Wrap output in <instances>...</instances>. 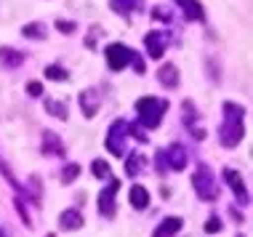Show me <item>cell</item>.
<instances>
[{
    "label": "cell",
    "instance_id": "cell-27",
    "mask_svg": "<svg viewBox=\"0 0 253 237\" xmlns=\"http://www.w3.org/2000/svg\"><path fill=\"white\" fill-rule=\"evenodd\" d=\"M152 19H160V22H170V11L163 8V5H157V8H152Z\"/></svg>",
    "mask_w": 253,
    "mask_h": 237
},
{
    "label": "cell",
    "instance_id": "cell-10",
    "mask_svg": "<svg viewBox=\"0 0 253 237\" xmlns=\"http://www.w3.org/2000/svg\"><path fill=\"white\" fill-rule=\"evenodd\" d=\"M176 5L184 11V16H187L189 22H205V11H203L200 0H176Z\"/></svg>",
    "mask_w": 253,
    "mask_h": 237
},
{
    "label": "cell",
    "instance_id": "cell-12",
    "mask_svg": "<svg viewBox=\"0 0 253 237\" xmlns=\"http://www.w3.org/2000/svg\"><path fill=\"white\" fill-rule=\"evenodd\" d=\"M83 224H85L83 216H80V211H75V208H72V211H64V213L59 216V227H61V229H67V232L83 229Z\"/></svg>",
    "mask_w": 253,
    "mask_h": 237
},
{
    "label": "cell",
    "instance_id": "cell-9",
    "mask_svg": "<svg viewBox=\"0 0 253 237\" xmlns=\"http://www.w3.org/2000/svg\"><path fill=\"white\" fill-rule=\"evenodd\" d=\"M163 155H166V162H168L166 168H170V171H184V165H187V150L181 144L168 147Z\"/></svg>",
    "mask_w": 253,
    "mask_h": 237
},
{
    "label": "cell",
    "instance_id": "cell-7",
    "mask_svg": "<svg viewBox=\"0 0 253 237\" xmlns=\"http://www.w3.org/2000/svg\"><path fill=\"white\" fill-rule=\"evenodd\" d=\"M224 181L229 184V189L235 192V198L243 202V205H248L251 198H248V189H245V181H243V176L235 171V168H224Z\"/></svg>",
    "mask_w": 253,
    "mask_h": 237
},
{
    "label": "cell",
    "instance_id": "cell-22",
    "mask_svg": "<svg viewBox=\"0 0 253 237\" xmlns=\"http://www.w3.org/2000/svg\"><path fill=\"white\" fill-rule=\"evenodd\" d=\"M141 162H144V158H141V155H131V158H128V162H126V173L128 176H136L141 171Z\"/></svg>",
    "mask_w": 253,
    "mask_h": 237
},
{
    "label": "cell",
    "instance_id": "cell-33",
    "mask_svg": "<svg viewBox=\"0 0 253 237\" xmlns=\"http://www.w3.org/2000/svg\"><path fill=\"white\" fill-rule=\"evenodd\" d=\"M48 237H53V235H48Z\"/></svg>",
    "mask_w": 253,
    "mask_h": 237
},
{
    "label": "cell",
    "instance_id": "cell-20",
    "mask_svg": "<svg viewBox=\"0 0 253 237\" xmlns=\"http://www.w3.org/2000/svg\"><path fill=\"white\" fill-rule=\"evenodd\" d=\"M45 112L53 115L56 120H67V107L56 99H45Z\"/></svg>",
    "mask_w": 253,
    "mask_h": 237
},
{
    "label": "cell",
    "instance_id": "cell-28",
    "mask_svg": "<svg viewBox=\"0 0 253 237\" xmlns=\"http://www.w3.org/2000/svg\"><path fill=\"white\" fill-rule=\"evenodd\" d=\"M131 64H133V70L136 72H139V75H144V62H141V56H139V53H131Z\"/></svg>",
    "mask_w": 253,
    "mask_h": 237
},
{
    "label": "cell",
    "instance_id": "cell-19",
    "mask_svg": "<svg viewBox=\"0 0 253 237\" xmlns=\"http://www.w3.org/2000/svg\"><path fill=\"white\" fill-rule=\"evenodd\" d=\"M144 5V0H112V11L118 13H133Z\"/></svg>",
    "mask_w": 253,
    "mask_h": 237
},
{
    "label": "cell",
    "instance_id": "cell-26",
    "mask_svg": "<svg viewBox=\"0 0 253 237\" xmlns=\"http://www.w3.org/2000/svg\"><path fill=\"white\" fill-rule=\"evenodd\" d=\"M56 30L64 32V35H70V32L78 30V24H75V22H67V19H59V22H56Z\"/></svg>",
    "mask_w": 253,
    "mask_h": 237
},
{
    "label": "cell",
    "instance_id": "cell-31",
    "mask_svg": "<svg viewBox=\"0 0 253 237\" xmlns=\"http://www.w3.org/2000/svg\"><path fill=\"white\" fill-rule=\"evenodd\" d=\"M0 237H3V232H0Z\"/></svg>",
    "mask_w": 253,
    "mask_h": 237
},
{
    "label": "cell",
    "instance_id": "cell-13",
    "mask_svg": "<svg viewBox=\"0 0 253 237\" xmlns=\"http://www.w3.org/2000/svg\"><path fill=\"white\" fill-rule=\"evenodd\" d=\"M181 224H184V221L179 219V216H168V219L160 221V227H157L155 232H152V237H170V235L179 232Z\"/></svg>",
    "mask_w": 253,
    "mask_h": 237
},
{
    "label": "cell",
    "instance_id": "cell-4",
    "mask_svg": "<svg viewBox=\"0 0 253 237\" xmlns=\"http://www.w3.org/2000/svg\"><path fill=\"white\" fill-rule=\"evenodd\" d=\"M128 133V123L126 120H115L112 128H109L107 133V150L115 155V158H123L126 155V141H123V136Z\"/></svg>",
    "mask_w": 253,
    "mask_h": 237
},
{
    "label": "cell",
    "instance_id": "cell-25",
    "mask_svg": "<svg viewBox=\"0 0 253 237\" xmlns=\"http://www.w3.org/2000/svg\"><path fill=\"white\" fill-rule=\"evenodd\" d=\"M78 173H80V168H78V165H67L64 171H61V181H64V184H70V181L78 179Z\"/></svg>",
    "mask_w": 253,
    "mask_h": 237
},
{
    "label": "cell",
    "instance_id": "cell-21",
    "mask_svg": "<svg viewBox=\"0 0 253 237\" xmlns=\"http://www.w3.org/2000/svg\"><path fill=\"white\" fill-rule=\"evenodd\" d=\"M45 78H51V80H56V83H61V80L70 78V72H67L64 67H59V64H51V67H45Z\"/></svg>",
    "mask_w": 253,
    "mask_h": 237
},
{
    "label": "cell",
    "instance_id": "cell-29",
    "mask_svg": "<svg viewBox=\"0 0 253 237\" xmlns=\"http://www.w3.org/2000/svg\"><path fill=\"white\" fill-rule=\"evenodd\" d=\"M27 93H30V96H43V85H40V83H30V85H27Z\"/></svg>",
    "mask_w": 253,
    "mask_h": 237
},
{
    "label": "cell",
    "instance_id": "cell-24",
    "mask_svg": "<svg viewBox=\"0 0 253 237\" xmlns=\"http://www.w3.org/2000/svg\"><path fill=\"white\" fill-rule=\"evenodd\" d=\"M221 229H224V224H221L218 216H211V219L205 221V232H208V235H216V232H221Z\"/></svg>",
    "mask_w": 253,
    "mask_h": 237
},
{
    "label": "cell",
    "instance_id": "cell-6",
    "mask_svg": "<svg viewBox=\"0 0 253 237\" xmlns=\"http://www.w3.org/2000/svg\"><path fill=\"white\" fill-rule=\"evenodd\" d=\"M118 189H120V181L112 179L99 195V211H101V216H107V219L115 216V195H118Z\"/></svg>",
    "mask_w": 253,
    "mask_h": 237
},
{
    "label": "cell",
    "instance_id": "cell-11",
    "mask_svg": "<svg viewBox=\"0 0 253 237\" xmlns=\"http://www.w3.org/2000/svg\"><path fill=\"white\" fill-rule=\"evenodd\" d=\"M80 107H83L85 118H93V115L99 112V93L93 91V88H85V91L80 93Z\"/></svg>",
    "mask_w": 253,
    "mask_h": 237
},
{
    "label": "cell",
    "instance_id": "cell-18",
    "mask_svg": "<svg viewBox=\"0 0 253 237\" xmlns=\"http://www.w3.org/2000/svg\"><path fill=\"white\" fill-rule=\"evenodd\" d=\"M22 35L30 38V40H43L45 35H48V30H45V24L32 22V24H24V27H22Z\"/></svg>",
    "mask_w": 253,
    "mask_h": 237
},
{
    "label": "cell",
    "instance_id": "cell-16",
    "mask_svg": "<svg viewBox=\"0 0 253 237\" xmlns=\"http://www.w3.org/2000/svg\"><path fill=\"white\" fill-rule=\"evenodd\" d=\"M0 59H3V64L5 67H22L24 64V53L22 51H16V48H8V45H3V48H0Z\"/></svg>",
    "mask_w": 253,
    "mask_h": 237
},
{
    "label": "cell",
    "instance_id": "cell-3",
    "mask_svg": "<svg viewBox=\"0 0 253 237\" xmlns=\"http://www.w3.org/2000/svg\"><path fill=\"white\" fill-rule=\"evenodd\" d=\"M192 184H195V192L197 198L205 200V202H213L218 198V184H216V176L205 162H197V171L192 176Z\"/></svg>",
    "mask_w": 253,
    "mask_h": 237
},
{
    "label": "cell",
    "instance_id": "cell-15",
    "mask_svg": "<svg viewBox=\"0 0 253 237\" xmlns=\"http://www.w3.org/2000/svg\"><path fill=\"white\" fill-rule=\"evenodd\" d=\"M43 152L45 155H64V144H61V139L53 131L43 133Z\"/></svg>",
    "mask_w": 253,
    "mask_h": 237
},
{
    "label": "cell",
    "instance_id": "cell-17",
    "mask_svg": "<svg viewBox=\"0 0 253 237\" xmlns=\"http://www.w3.org/2000/svg\"><path fill=\"white\" fill-rule=\"evenodd\" d=\"M131 205L136 208V211H144V208L149 205V192L141 184H133L131 187Z\"/></svg>",
    "mask_w": 253,
    "mask_h": 237
},
{
    "label": "cell",
    "instance_id": "cell-2",
    "mask_svg": "<svg viewBox=\"0 0 253 237\" xmlns=\"http://www.w3.org/2000/svg\"><path fill=\"white\" fill-rule=\"evenodd\" d=\"M168 110L166 99H155V96H141L136 101V115H139V125L144 128H157L163 120V115Z\"/></svg>",
    "mask_w": 253,
    "mask_h": 237
},
{
    "label": "cell",
    "instance_id": "cell-23",
    "mask_svg": "<svg viewBox=\"0 0 253 237\" xmlns=\"http://www.w3.org/2000/svg\"><path fill=\"white\" fill-rule=\"evenodd\" d=\"M91 171H93V176H99V179H107V176H109V165L104 160H93L91 162Z\"/></svg>",
    "mask_w": 253,
    "mask_h": 237
},
{
    "label": "cell",
    "instance_id": "cell-1",
    "mask_svg": "<svg viewBox=\"0 0 253 237\" xmlns=\"http://www.w3.org/2000/svg\"><path fill=\"white\" fill-rule=\"evenodd\" d=\"M224 123H221V131H218V136H221V144L227 147V150H232V147H237L243 141V115L245 110L240 104H235V101H224Z\"/></svg>",
    "mask_w": 253,
    "mask_h": 237
},
{
    "label": "cell",
    "instance_id": "cell-30",
    "mask_svg": "<svg viewBox=\"0 0 253 237\" xmlns=\"http://www.w3.org/2000/svg\"><path fill=\"white\" fill-rule=\"evenodd\" d=\"M16 211H19V216H22L24 224H30V213L24 211V202H22V200H16Z\"/></svg>",
    "mask_w": 253,
    "mask_h": 237
},
{
    "label": "cell",
    "instance_id": "cell-8",
    "mask_svg": "<svg viewBox=\"0 0 253 237\" xmlns=\"http://www.w3.org/2000/svg\"><path fill=\"white\" fill-rule=\"evenodd\" d=\"M166 43H168V32H149L144 38V45H147V53L152 59H160L163 51H166Z\"/></svg>",
    "mask_w": 253,
    "mask_h": 237
},
{
    "label": "cell",
    "instance_id": "cell-32",
    "mask_svg": "<svg viewBox=\"0 0 253 237\" xmlns=\"http://www.w3.org/2000/svg\"><path fill=\"white\" fill-rule=\"evenodd\" d=\"M237 237H243V235H237Z\"/></svg>",
    "mask_w": 253,
    "mask_h": 237
},
{
    "label": "cell",
    "instance_id": "cell-5",
    "mask_svg": "<svg viewBox=\"0 0 253 237\" xmlns=\"http://www.w3.org/2000/svg\"><path fill=\"white\" fill-rule=\"evenodd\" d=\"M107 64L112 67L115 72H120V70H126L128 64H131V48L128 45H123V43H112V45H107Z\"/></svg>",
    "mask_w": 253,
    "mask_h": 237
},
{
    "label": "cell",
    "instance_id": "cell-14",
    "mask_svg": "<svg viewBox=\"0 0 253 237\" xmlns=\"http://www.w3.org/2000/svg\"><path fill=\"white\" fill-rule=\"evenodd\" d=\"M157 80H160L166 88L179 85V70H176V64H163L160 70H157Z\"/></svg>",
    "mask_w": 253,
    "mask_h": 237
}]
</instances>
